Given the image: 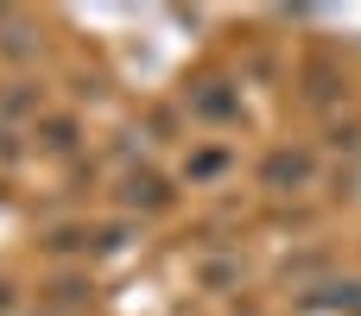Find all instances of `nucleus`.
Instances as JSON below:
<instances>
[{
  "label": "nucleus",
  "mask_w": 361,
  "mask_h": 316,
  "mask_svg": "<svg viewBox=\"0 0 361 316\" xmlns=\"http://www.w3.org/2000/svg\"><path fill=\"white\" fill-rule=\"evenodd\" d=\"M305 310H361V279H343V285H317L311 298H305Z\"/></svg>",
  "instance_id": "nucleus-2"
},
{
  "label": "nucleus",
  "mask_w": 361,
  "mask_h": 316,
  "mask_svg": "<svg viewBox=\"0 0 361 316\" xmlns=\"http://www.w3.org/2000/svg\"><path fill=\"white\" fill-rule=\"evenodd\" d=\"M209 171H222V152H203V158H190V177H209Z\"/></svg>",
  "instance_id": "nucleus-4"
},
{
  "label": "nucleus",
  "mask_w": 361,
  "mask_h": 316,
  "mask_svg": "<svg viewBox=\"0 0 361 316\" xmlns=\"http://www.w3.org/2000/svg\"><path fill=\"white\" fill-rule=\"evenodd\" d=\"M165 196H171V190H165L152 171H133V177H127V190H121V203H146V209H159Z\"/></svg>",
  "instance_id": "nucleus-3"
},
{
  "label": "nucleus",
  "mask_w": 361,
  "mask_h": 316,
  "mask_svg": "<svg viewBox=\"0 0 361 316\" xmlns=\"http://www.w3.org/2000/svg\"><path fill=\"white\" fill-rule=\"evenodd\" d=\"M311 171H317L311 152H273V158L260 165V184H267V190H305Z\"/></svg>",
  "instance_id": "nucleus-1"
}]
</instances>
